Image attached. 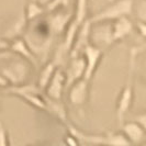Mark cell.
Returning <instances> with one entry per match:
<instances>
[{"label": "cell", "instance_id": "obj_1", "mask_svg": "<svg viewBox=\"0 0 146 146\" xmlns=\"http://www.w3.org/2000/svg\"><path fill=\"white\" fill-rule=\"evenodd\" d=\"M69 133L74 136L77 141L85 142L87 144L98 146H130L131 143L125 139L123 134H114V133H109L106 135H92V134H87L82 131L69 125Z\"/></svg>", "mask_w": 146, "mask_h": 146}, {"label": "cell", "instance_id": "obj_2", "mask_svg": "<svg viewBox=\"0 0 146 146\" xmlns=\"http://www.w3.org/2000/svg\"><path fill=\"white\" fill-rule=\"evenodd\" d=\"M133 12V0H115L103 10L89 18L91 24L106 21H115L120 18H129Z\"/></svg>", "mask_w": 146, "mask_h": 146}, {"label": "cell", "instance_id": "obj_3", "mask_svg": "<svg viewBox=\"0 0 146 146\" xmlns=\"http://www.w3.org/2000/svg\"><path fill=\"white\" fill-rule=\"evenodd\" d=\"M6 92L24 99L27 102L32 104L36 109L44 110V111L46 109L45 99L42 94V90L37 86L27 85V84L20 85V86H9L6 89Z\"/></svg>", "mask_w": 146, "mask_h": 146}, {"label": "cell", "instance_id": "obj_4", "mask_svg": "<svg viewBox=\"0 0 146 146\" xmlns=\"http://www.w3.org/2000/svg\"><path fill=\"white\" fill-rule=\"evenodd\" d=\"M30 63L25 59L15 60L2 67L1 75L6 78L11 86L24 85L30 76Z\"/></svg>", "mask_w": 146, "mask_h": 146}, {"label": "cell", "instance_id": "obj_5", "mask_svg": "<svg viewBox=\"0 0 146 146\" xmlns=\"http://www.w3.org/2000/svg\"><path fill=\"white\" fill-rule=\"evenodd\" d=\"M131 54V70H130V76L129 79L126 81V85L122 89L121 94L119 96L117 103V117L119 123L122 125L123 123V119H124L125 113L127 112V110L131 108L132 101H133V84H132V73H133V64H134V59L136 57L135 54Z\"/></svg>", "mask_w": 146, "mask_h": 146}, {"label": "cell", "instance_id": "obj_6", "mask_svg": "<svg viewBox=\"0 0 146 146\" xmlns=\"http://www.w3.org/2000/svg\"><path fill=\"white\" fill-rule=\"evenodd\" d=\"M84 59H85V73H84V79L87 81H90L92 76L95 75L96 69L98 65L100 64V60L103 56V52L101 48L97 47L92 44H88L87 46L82 51Z\"/></svg>", "mask_w": 146, "mask_h": 146}, {"label": "cell", "instance_id": "obj_7", "mask_svg": "<svg viewBox=\"0 0 146 146\" xmlns=\"http://www.w3.org/2000/svg\"><path fill=\"white\" fill-rule=\"evenodd\" d=\"M133 32V23L129 18H120L113 21L112 28H110L106 34L107 44L115 43L117 41L123 40Z\"/></svg>", "mask_w": 146, "mask_h": 146}, {"label": "cell", "instance_id": "obj_8", "mask_svg": "<svg viewBox=\"0 0 146 146\" xmlns=\"http://www.w3.org/2000/svg\"><path fill=\"white\" fill-rule=\"evenodd\" d=\"M91 22L87 19L80 25V28L77 32V35L75 37V41L73 43V46L70 48V53H69V57L74 58V57H78L82 53L84 48L89 44V38H90V31H91Z\"/></svg>", "mask_w": 146, "mask_h": 146}, {"label": "cell", "instance_id": "obj_9", "mask_svg": "<svg viewBox=\"0 0 146 146\" xmlns=\"http://www.w3.org/2000/svg\"><path fill=\"white\" fill-rule=\"evenodd\" d=\"M65 72L62 68H57L55 70V73L53 74L51 80L47 84V86L45 88L46 91V97L53 99V100H62V95H63V90L65 88Z\"/></svg>", "mask_w": 146, "mask_h": 146}, {"label": "cell", "instance_id": "obj_10", "mask_svg": "<svg viewBox=\"0 0 146 146\" xmlns=\"http://www.w3.org/2000/svg\"><path fill=\"white\" fill-rule=\"evenodd\" d=\"M89 81L79 79L68 88V99L73 106H84L89 96Z\"/></svg>", "mask_w": 146, "mask_h": 146}, {"label": "cell", "instance_id": "obj_11", "mask_svg": "<svg viewBox=\"0 0 146 146\" xmlns=\"http://www.w3.org/2000/svg\"><path fill=\"white\" fill-rule=\"evenodd\" d=\"M85 59L84 57H74L72 58L70 63L67 66V69L64 70L65 72V88L70 87L73 84H75L76 81H78L84 77V73H85Z\"/></svg>", "mask_w": 146, "mask_h": 146}, {"label": "cell", "instance_id": "obj_12", "mask_svg": "<svg viewBox=\"0 0 146 146\" xmlns=\"http://www.w3.org/2000/svg\"><path fill=\"white\" fill-rule=\"evenodd\" d=\"M12 52H15L17 54H19L20 56H22L23 58L25 59L27 62H29L30 64H33L34 66H37V60L35 58V56L32 54L31 50L29 48V46L27 45L25 41L23 38H20V37H17V38H13L11 43H9V47Z\"/></svg>", "mask_w": 146, "mask_h": 146}, {"label": "cell", "instance_id": "obj_13", "mask_svg": "<svg viewBox=\"0 0 146 146\" xmlns=\"http://www.w3.org/2000/svg\"><path fill=\"white\" fill-rule=\"evenodd\" d=\"M123 135L130 143H139L145 136V129L136 122H129L122 126Z\"/></svg>", "mask_w": 146, "mask_h": 146}, {"label": "cell", "instance_id": "obj_14", "mask_svg": "<svg viewBox=\"0 0 146 146\" xmlns=\"http://www.w3.org/2000/svg\"><path fill=\"white\" fill-rule=\"evenodd\" d=\"M57 69V64L52 59L51 62H47L45 66L42 68L40 76H38V80H37V87L40 88L42 91L45 90V88L47 86V84L51 80L53 74L55 73V70Z\"/></svg>", "mask_w": 146, "mask_h": 146}, {"label": "cell", "instance_id": "obj_15", "mask_svg": "<svg viewBox=\"0 0 146 146\" xmlns=\"http://www.w3.org/2000/svg\"><path fill=\"white\" fill-rule=\"evenodd\" d=\"M44 99H45V106H46L45 111H47V112H50L52 114H54L55 117H57L63 122H66L67 121V113H66L64 104L60 102V101H58V100L50 99L46 96H44Z\"/></svg>", "mask_w": 146, "mask_h": 146}, {"label": "cell", "instance_id": "obj_16", "mask_svg": "<svg viewBox=\"0 0 146 146\" xmlns=\"http://www.w3.org/2000/svg\"><path fill=\"white\" fill-rule=\"evenodd\" d=\"M45 12H46L45 8L40 6L35 1H30L25 9V18L24 19L27 22H31L40 17H42Z\"/></svg>", "mask_w": 146, "mask_h": 146}, {"label": "cell", "instance_id": "obj_17", "mask_svg": "<svg viewBox=\"0 0 146 146\" xmlns=\"http://www.w3.org/2000/svg\"><path fill=\"white\" fill-rule=\"evenodd\" d=\"M75 0H51L46 5L45 11L46 12H53V11L59 10V9H68V8H70V5Z\"/></svg>", "mask_w": 146, "mask_h": 146}, {"label": "cell", "instance_id": "obj_18", "mask_svg": "<svg viewBox=\"0 0 146 146\" xmlns=\"http://www.w3.org/2000/svg\"><path fill=\"white\" fill-rule=\"evenodd\" d=\"M0 146H9L7 131L1 122H0Z\"/></svg>", "mask_w": 146, "mask_h": 146}, {"label": "cell", "instance_id": "obj_19", "mask_svg": "<svg viewBox=\"0 0 146 146\" xmlns=\"http://www.w3.org/2000/svg\"><path fill=\"white\" fill-rule=\"evenodd\" d=\"M137 28L139 29L141 35H142V36H145V33H146L145 21H139V22H137Z\"/></svg>", "mask_w": 146, "mask_h": 146}, {"label": "cell", "instance_id": "obj_20", "mask_svg": "<svg viewBox=\"0 0 146 146\" xmlns=\"http://www.w3.org/2000/svg\"><path fill=\"white\" fill-rule=\"evenodd\" d=\"M145 122H146V117L144 114H141L139 117H137V122H136V123H139V124L141 125L142 127H144V129H145V126H146Z\"/></svg>", "mask_w": 146, "mask_h": 146}, {"label": "cell", "instance_id": "obj_21", "mask_svg": "<svg viewBox=\"0 0 146 146\" xmlns=\"http://www.w3.org/2000/svg\"><path fill=\"white\" fill-rule=\"evenodd\" d=\"M0 87H9V82L2 75H0Z\"/></svg>", "mask_w": 146, "mask_h": 146}, {"label": "cell", "instance_id": "obj_22", "mask_svg": "<svg viewBox=\"0 0 146 146\" xmlns=\"http://www.w3.org/2000/svg\"><path fill=\"white\" fill-rule=\"evenodd\" d=\"M7 56V54L6 53H2V54H0V58H2V57H6Z\"/></svg>", "mask_w": 146, "mask_h": 146}]
</instances>
